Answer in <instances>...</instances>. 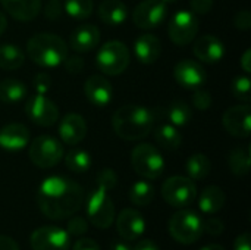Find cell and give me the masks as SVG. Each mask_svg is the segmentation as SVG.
I'll return each mask as SVG.
<instances>
[{
    "label": "cell",
    "instance_id": "1",
    "mask_svg": "<svg viewBox=\"0 0 251 250\" xmlns=\"http://www.w3.org/2000/svg\"><path fill=\"white\" fill-rule=\"evenodd\" d=\"M82 202V187L66 177H49L38 187L37 205L50 220L59 221L75 215L81 209Z\"/></svg>",
    "mask_w": 251,
    "mask_h": 250
},
{
    "label": "cell",
    "instance_id": "2",
    "mask_svg": "<svg viewBox=\"0 0 251 250\" xmlns=\"http://www.w3.org/2000/svg\"><path fill=\"white\" fill-rule=\"evenodd\" d=\"M112 125L115 133L124 140H143L153 130L154 113L140 105H125L113 113Z\"/></svg>",
    "mask_w": 251,
    "mask_h": 250
},
{
    "label": "cell",
    "instance_id": "3",
    "mask_svg": "<svg viewBox=\"0 0 251 250\" xmlns=\"http://www.w3.org/2000/svg\"><path fill=\"white\" fill-rule=\"evenodd\" d=\"M29 59L44 68H54L63 63L68 56V47L63 38L51 32H41L31 37L26 43Z\"/></svg>",
    "mask_w": 251,
    "mask_h": 250
},
{
    "label": "cell",
    "instance_id": "4",
    "mask_svg": "<svg viewBox=\"0 0 251 250\" xmlns=\"http://www.w3.org/2000/svg\"><path fill=\"white\" fill-rule=\"evenodd\" d=\"M169 233L181 245H193L203 236V220L191 209L175 212L169 220Z\"/></svg>",
    "mask_w": 251,
    "mask_h": 250
},
{
    "label": "cell",
    "instance_id": "5",
    "mask_svg": "<svg viewBox=\"0 0 251 250\" xmlns=\"http://www.w3.org/2000/svg\"><path fill=\"white\" fill-rule=\"evenodd\" d=\"M131 53L126 44L122 41H107L104 43L96 56V63L99 69L107 75H119L129 66Z\"/></svg>",
    "mask_w": 251,
    "mask_h": 250
},
{
    "label": "cell",
    "instance_id": "6",
    "mask_svg": "<svg viewBox=\"0 0 251 250\" xmlns=\"http://www.w3.org/2000/svg\"><path fill=\"white\" fill-rule=\"evenodd\" d=\"M131 164L134 171L146 180H156L165 171V161L160 152L154 146L146 143L134 147L131 153Z\"/></svg>",
    "mask_w": 251,
    "mask_h": 250
},
{
    "label": "cell",
    "instance_id": "7",
    "mask_svg": "<svg viewBox=\"0 0 251 250\" xmlns=\"http://www.w3.org/2000/svg\"><path fill=\"white\" fill-rule=\"evenodd\" d=\"M63 158V147L60 141L51 136H38L29 146L31 162L43 169L56 167Z\"/></svg>",
    "mask_w": 251,
    "mask_h": 250
},
{
    "label": "cell",
    "instance_id": "8",
    "mask_svg": "<svg viewBox=\"0 0 251 250\" xmlns=\"http://www.w3.org/2000/svg\"><path fill=\"white\" fill-rule=\"evenodd\" d=\"M197 196L196 184L188 177L175 175L168 178L162 186V197L166 203L174 208H187L190 206Z\"/></svg>",
    "mask_w": 251,
    "mask_h": 250
},
{
    "label": "cell",
    "instance_id": "9",
    "mask_svg": "<svg viewBox=\"0 0 251 250\" xmlns=\"http://www.w3.org/2000/svg\"><path fill=\"white\" fill-rule=\"evenodd\" d=\"M87 215L90 222L100 230H106L115 220V205L103 189H96L87 200Z\"/></svg>",
    "mask_w": 251,
    "mask_h": 250
},
{
    "label": "cell",
    "instance_id": "10",
    "mask_svg": "<svg viewBox=\"0 0 251 250\" xmlns=\"http://www.w3.org/2000/svg\"><path fill=\"white\" fill-rule=\"evenodd\" d=\"M199 32V19L193 12L178 10L175 12L168 25L169 38L178 46H187L196 40Z\"/></svg>",
    "mask_w": 251,
    "mask_h": 250
},
{
    "label": "cell",
    "instance_id": "11",
    "mask_svg": "<svg viewBox=\"0 0 251 250\" xmlns=\"http://www.w3.org/2000/svg\"><path fill=\"white\" fill-rule=\"evenodd\" d=\"M168 16V4L162 0H143L132 13L134 24L141 29H153L165 22Z\"/></svg>",
    "mask_w": 251,
    "mask_h": 250
},
{
    "label": "cell",
    "instance_id": "12",
    "mask_svg": "<svg viewBox=\"0 0 251 250\" xmlns=\"http://www.w3.org/2000/svg\"><path fill=\"white\" fill-rule=\"evenodd\" d=\"M29 242L32 250H69L71 248V236L68 231L53 225L34 230Z\"/></svg>",
    "mask_w": 251,
    "mask_h": 250
},
{
    "label": "cell",
    "instance_id": "13",
    "mask_svg": "<svg viewBox=\"0 0 251 250\" xmlns=\"http://www.w3.org/2000/svg\"><path fill=\"white\" fill-rule=\"evenodd\" d=\"M28 118L41 127H50L59 119V108L57 105L46 97V94H34L26 102L25 109Z\"/></svg>",
    "mask_w": 251,
    "mask_h": 250
},
{
    "label": "cell",
    "instance_id": "14",
    "mask_svg": "<svg viewBox=\"0 0 251 250\" xmlns=\"http://www.w3.org/2000/svg\"><path fill=\"white\" fill-rule=\"evenodd\" d=\"M225 130L240 139H246L251 134V111L249 105H237L225 111L222 116Z\"/></svg>",
    "mask_w": 251,
    "mask_h": 250
},
{
    "label": "cell",
    "instance_id": "15",
    "mask_svg": "<svg viewBox=\"0 0 251 250\" xmlns=\"http://www.w3.org/2000/svg\"><path fill=\"white\" fill-rule=\"evenodd\" d=\"M174 77L176 83L185 88H200L207 78L204 68L199 62L190 59H184L175 65Z\"/></svg>",
    "mask_w": 251,
    "mask_h": 250
},
{
    "label": "cell",
    "instance_id": "16",
    "mask_svg": "<svg viewBox=\"0 0 251 250\" xmlns=\"http://www.w3.org/2000/svg\"><path fill=\"white\" fill-rule=\"evenodd\" d=\"M116 230L124 240L134 242L140 236H143V233L146 230V221L138 211L126 208L118 215Z\"/></svg>",
    "mask_w": 251,
    "mask_h": 250
},
{
    "label": "cell",
    "instance_id": "17",
    "mask_svg": "<svg viewBox=\"0 0 251 250\" xmlns=\"http://www.w3.org/2000/svg\"><path fill=\"white\" fill-rule=\"evenodd\" d=\"M84 94L93 106L104 108L112 102L113 90L110 83L103 75L94 74L87 78L84 84Z\"/></svg>",
    "mask_w": 251,
    "mask_h": 250
},
{
    "label": "cell",
    "instance_id": "18",
    "mask_svg": "<svg viewBox=\"0 0 251 250\" xmlns=\"http://www.w3.org/2000/svg\"><path fill=\"white\" fill-rule=\"evenodd\" d=\"M193 52L204 63H218L225 56V46L216 35L206 34L194 41Z\"/></svg>",
    "mask_w": 251,
    "mask_h": 250
},
{
    "label": "cell",
    "instance_id": "19",
    "mask_svg": "<svg viewBox=\"0 0 251 250\" xmlns=\"http://www.w3.org/2000/svg\"><path fill=\"white\" fill-rule=\"evenodd\" d=\"M60 140L68 146L81 143L87 136V124L79 113H68L60 119L59 124Z\"/></svg>",
    "mask_w": 251,
    "mask_h": 250
},
{
    "label": "cell",
    "instance_id": "20",
    "mask_svg": "<svg viewBox=\"0 0 251 250\" xmlns=\"http://www.w3.org/2000/svg\"><path fill=\"white\" fill-rule=\"evenodd\" d=\"M100 41V29L93 24H82L76 27L69 37L71 47L75 52L87 53L96 49V46Z\"/></svg>",
    "mask_w": 251,
    "mask_h": 250
},
{
    "label": "cell",
    "instance_id": "21",
    "mask_svg": "<svg viewBox=\"0 0 251 250\" xmlns=\"http://www.w3.org/2000/svg\"><path fill=\"white\" fill-rule=\"evenodd\" d=\"M29 141V131L24 124H7L0 130V147L9 152L24 149Z\"/></svg>",
    "mask_w": 251,
    "mask_h": 250
},
{
    "label": "cell",
    "instance_id": "22",
    "mask_svg": "<svg viewBox=\"0 0 251 250\" xmlns=\"http://www.w3.org/2000/svg\"><path fill=\"white\" fill-rule=\"evenodd\" d=\"M134 53L138 62L144 65L154 63L162 55V41L153 34H143L134 41Z\"/></svg>",
    "mask_w": 251,
    "mask_h": 250
},
{
    "label": "cell",
    "instance_id": "23",
    "mask_svg": "<svg viewBox=\"0 0 251 250\" xmlns=\"http://www.w3.org/2000/svg\"><path fill=\"white\" fill-rule=\"evenodd\" d=\"M1 6L12 18L26 22L37 18L41 9V0H1Z\"/></svg>",
    "mask_w": 251,
    "mask_h": 250
},
{
    "label": "cell",
    "instance_id": "24",
    "mask_svg": "<svg viewBox=\"0 0 251 250\" xmlns=\"http://www.w3.org/2000/svg\"><path fill=\"white\" fill-rule=\"evenodd\" d=\"M128 16V9L121 0H103L99 6V18L112 27H118L125 22Z\"/></svg>",
    "mask_w": 251,
    "mask_h": 250
},
{
    "label": "cell",
    "instance_id": "25",
    "mask_svg": "<svg viewBox=\"0 0 251 250\" xmlns=\"http://www.w3.org/2000/svg\"><path fill=\"white\" fill-rule=\"evenodd\" d=\"M225 200H226V197L221 187L209 186L201 192L200 199H199V206H200L201 212L212 215V214L219 212L224 208Z\"/></svg>",
    "mask_w": 251,
    "mask_h": 250
},
{
    "label": "cell",
    "instance_id": "26",
    "mask_svg": "<svg viewBox=\"0 0 251 250\" xmlns=\"http://www.w3.org/2000/svg\"><path fill=\"white\" fill-rule=\"evenodd\" d=\"M154 140L166 150H176L182 144V134L172 124H163L154 130Z\"/></svg>",
    "mask_w": 251,
    "mask_h": 250
},
{
    "label": "cell",
    "instance_id": "27",
    "mask_svg": "<svg viewBox=\"0 0 251 250\" xmlns=\"http://www.w3.org/2000/svg\"><path fill=\"white\" fill-rule=\"evenodd\" d=\"M26 96V87L22 81L6 78L0 81V100L4 103H16Z\"/></svg>",
    "mask_w": 251,
    "mask_h": 250
},
{
    "label": "cell",
    "instance_id": "28",
    "mask_svg": "<svg viewBox=\"0 0 251 250\" xmlns=\"http://www.w3.org/2000/svg\"><path fill=\"white\" fill-rule=\"evenodd\" d=\"M25 55L21 47L15 44H1L0 46V68L6 71L18 69L24 65Z\"/></svg>",
    "mask_w": 251,
    "mask_h": 250
},
{
    "label": "cell",
    "instance_id": "29",
    "mask_svg": "<svg viewBox=\"0 0 251 250\" xmlns=\"http://www.w3.org/2000/svg\"><path fill=\"white\" fill-rule=\"evenodd\" d=\"M154 186L149 181H137L129 189V200L135 206H149L154 199Z\"/></svg>",
    "mask_w": 251,
    "mask_h": 250
},
{
    "label": "cell",
    "instance_id": "30",
    "mask_svg": "<svg viewBox=\"0 0 251 250\" xmlns=\"http://www.w3.org/2000/svg\"><path fill=\"white\" fill-rule=\"evenodd\" d=\"M229 168L234 175L246 177L250 172V150L249 147H237L229 155Z\"/></svg>",
    "mask_w": 251,
    "mask_h": 250
},
{
    "label": "cell",
    "instance_id": "31",
    "mask_svg": "<svg viewBox=\"0 0 251 250\" xmlns=\"http://www.w3.org/2000/svg\"><path fill=\"white\" fill-rule=\"evenodd\" d=\"M212 169L210 159L203 153H196L187 161V174L191 180H203Z\"/></svg>",
    "mask_w": 251,
    "mask_h": 250
},
{
    "label": "cell",
    "instance_id": "32",
    "mask_svg": "<svg viewBox=\"0 0 251 250\" xmlns=\"http://www.w3.org/2000/svg\"><path fill=\"white\" fill-rule=\"evenodd\" d=\"M168 118L172 125L184 127L193 119V111L184 100H174L168 108Z\"/></svg>",
    "mask_w": 251,
    "mask_h": 250
},
{
    "label": "cell",
    "instance_id": "33",
    "mask_svg": "<svg viewBox=\"0 0 251 250\" xmlns=\"http://www.w3.org/2000/svg\"><path fill=\"white\" fill-rule=\"evenodd\" d=\"M65 165H66V168L69 171L76 172V174H82V172L90 169V167H91V156L85 150L75 149V150H71L69 153H66Z\"/></svg>",
    "mask_w": 251,
    "mask_h": 250
},
{
    "label": "cell",
    "instance_id": "34",
    "mask_svg": "<svg viewBox=\"0 0 251 250\" xmlns=\"http://www.w3.org/2000/svg\"><path fill=\"white\" fill-rule=\"evenodd\" d=\"M65 12L74 19H87L94 9L93 0H65L63 3Z\"/></svg>",
    "mask_w": 251,
    "mask_h": 250
},
{
    "label": "cell",
    "instance_id": "35",
    "mask_svg": "<svg viewBox=\"0 0 251 250\" xmlns=\"http://www.w3.org/2000/svg\"><path fill=\"white\" fill-rule=\"evenodd\" d=\"M231 91L234 94L235 99L243 100L246 103H249L251 100V83L250 78L246 75H240L232 81L231 85Z\"/></svg>",
    "mask_w": 251,
    "mask_h": 250
},
{
    "label": "cell",
    "instance_id": "36",
    "mask_svg": "<svg viewBox=\"0 0 251 250\" xmlns=\"http://www.w3.org/2000/svg\"><path fill=\"white\" fill-rule=\"evenodd\" d=\"M116 183H118V177H116L115 171L110 169V168L101 169L99 172V175H97V187L99 189H103L106 192L115 189Z\"/></svg>",
    "mask_w": 251,
    "mask_h": 250
},
{
    "label": "cell",
    "instance_id": "37",
    "mask_svg": "<svg viewBox=\"0 0 251 250\" xmlns=\"http://www.w3.org/2000/svg\"><path fill=\"white\" fill-rule=\"evenodd\" d=\"M87 230H88V224L82 217H72L68 221V234L69 236L79 237V236L85 234Z\"/></svg>",
    "mask_w": 251,
    "mask_h": 250
},
{
    "label": "cell",
    "instance_id": "38",
    "mask_svg": "<svg viewBox=\"0 0 251 250\" xmlns=\"http://www.w3.org/2000/svg\"><path fill=\"white\" fill-rule=\"evenodd\" d=\"M193 105L199 111H207L212 105V96L207 90H196L193 96Z\"/></svg>",
    "mask_w": 251,
    "mask_h": 250
},
{
    "label": "cell",
    "instance_id": "39",
    "mask_svg": "<svg viewBox=\"0 0 251 250\" xmlns=\"http://www.w3.org/2000/svg\"><path fill=\"white\" fill-rule=\"evenodd\" d=\"M50 87H51V78H50L49 74L40 72V74L35 75V78H34V88H35L37 94H47Z\"/></svg>",
    "mask_w": 251,
    "mask_h": 250
},
{
    "label": "cell",
    "instance_id": "40",
    "mask_svg": "<svg viewBox=\"0 0 251 250\" xmlns=\"http://www.w3.org/2000/svg\"><path fill=\"white\" fill-rule=\"evenodd\" d=\"M224 222L219 218H207L203 221V231L210 236H221L224 233Z\"/></svg>",
    "mask_w": 251,
    "mask_h": 250
},
{
    "label": "cell",
    "instance_id": "41",
    "mask_svg": "<svg viewBox=\"0 0 251 250\" xmlns=\"http://www.w3.org/2000/svg\"><path fill=\"white\" fill-rule=\"evenodd\" d=\"M63 65L69 74H79L84 68V60L79 56H71V57L66 56V59L63 60Z\"/></svg>",
    "mask_w": 251,
    "mask_h": 250
},
{
    "label": "cell",
    "instance_id": "42",
    "mask_svg": "<svg viewBox=\"0 0 251 250\" xmlns=\"http://www.w3.org/2000/svg\"><path fill=\"white\" fill-rule=\"evenodd\" d=\"M190 6L197 15H207L213 7V0H190Z\"/></svg>",
    "mask_w": 251,
    "mask_h": 250
},
{
    "label": "cell",
    "instance_id": "43",
    "mask_svg": "<svg viewBox=\"0 0 251 250\" xmlns=\"http://www.w3.org/2000/svg\"><path fill=\"white\" fill-rule=\"evenodd\" d=\"M234 24L241 31H249L251 28V13L249 10H241L235 15Z\"/></svg>",
    "mask_w": 251,
    "mask_h": 250
},
{
    "label": "cell",
    "instance_id": "44",
    "mask_svg": "<svg viewBox=\"0 0 251 250\" xmlns=\"http://www.w3.org/2000/svg\"><path fill=\"white\" fill-rule=\"evenodd\" d=\"M62 9H63V6L59 3V0H51L47 3V6L44 9V15L47 19H57L62 13Z\"/></svg>",
    "mask_w": 251,
    "mask_h": 250
},
{
    "label": "cell",
    "instance_id": "45",
    "mask_svg": "<svg viewBox=\"0 0 251 250\" xmlns=\"http://www.w3.org/2000/svg\"><path fill=\"white\" fill-rule=\"evenodd\" d=\"M250 243V233H243L235 239L234 250H251Z\"/></svg>",
    "mask_w": 251,
    "mask_h": 250
},
{
    "label": "cell",
    "instance_id": "46",
    "mask_svg": "<svg viewBox=\"0 0 251 250\" xmlns=\"http://www.w3.org/2000/svg\"><path fill=\"white\" fill-rule=\"evenodd\" d=\"M72 250H100V246L93 239H79Z\"/></svg>",
    "mask_w": 251,
    "mask_h": 250
},
{
    "label": "cell",
    "instance_id": "47",
    "mask_svg": "<svg viewBox=\"0 0 251 250\" xmlns=\"http://www.w3.org/2000/svg\"><path fill=\"white\" fill-rule=\"evenodd\" d=\"M0 250H19V246L13 239L7 236H0Z\"/></svg>",
    "mask_w": 251,
    "mask_h": 250
},
{
    "label": "cell",
    "instance_id": "48",
    "mask_svg": "<svg viewBox=\"0 0 251 250\" xmlns=\"http://www.w3.org/2000/svg\"><path fill=\"white\" fill-rule=\"evenodd\" d=\"M132 250H160V248L153 240H141L132 248Z\"/></svg>",
    "mask_w": 251,
    "mask_h": 250
},
{
    "label": "cell",
    "instance_id": "49",
    "mask_svg": "<svg viewBox=\"0 0 251 250\" xmlns=\"http://www.w3.org/2000/svg\"><path fill=\"white\" fill-rule=\"evenodd\" d=\"M241 68L244 72L250 74L251 71V50L247 49L244 53H243V57H241Z\"/></svg>",
    "mask_w": 251,
    "mask_h": 250
},
{
    "label": "cell",
    "instance_id": "50",
    "mask_svg": "<svg viewBox=\"0 0 251 250\" xmlns=\"http://www.w3.org/2000/svg\"><path fill=\"white\" fill-rule=\"evenodd\" d=\"M112 250H132V246L126 240H115L112 243Z\"/></svg>",
    "mask_w": 251,
    "mask_h": 250
},
{
    "label": "cell",
    "instance_id": "51",
    "mask_svg": "<svg viewBox=\"0 0 251 250\" xmlns=\"http://www.w3.org/2000/svg\"><path fill=\"white\" fill-rule=\"evenodd\" d=\"M6 27H7V19H6L4 13L0 12V35L6 31Z\"/></svg>",
    "mask_w": 251,
    "mask_h": 250
},
{
    "label": "cell",
    "instance_id": "52",
    "mask_svg": "<svg viewBox=\"0 0 251 250\" xmlns=\"http://www.w3.org/2000/svg\"><path fill=\"white\" fill-rule=\"evenodd\" d=\"M200 250H225L221 245H207L204 248H201Z\"/></svg>",
    "mask_w": 251,
    "mask_h": 250
},
{
    "label": "cell",
    "instance_id": "53",
    "mask_svg": "<svg viewBox=\"0 0 251 250\" xmlns=\"http://www.w3.org/2000/svg\"><path fill=\"white\" fill-rule=\"evenodd\" d=\"M163 3H166V4H172V3H176L178 0H162Z\"/></svg>",
    "mask_w": 251,
    "mask_h": 250
}]
</instances>
